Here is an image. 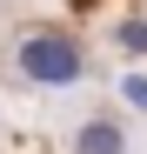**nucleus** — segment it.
I'll return each mask as SVG.
<instances>
[{
    "mask_svg": "<svg viewBox=\"0 0 147 154\" xmlns=\"http://www.w3.org/2000/svg\"><path fill=\"white\" fill-rule=\"evenodd\" d=\"M7 67L20 74L27 87H80L87 81V47L74 40L67 27H27L14 47H7Z\"/></svg>",
    "mask_w": 147,
    "mask_h": 154,
    "instance_id": "obj_1",
    "label": "nucleus"
},
{
    "mask_svg": "<svg viewBox=\"0 0 147 154\" xmlns=\"http://www.w3.org/2000/svg\"><path fill=\"white\" fill-rule=\"evenodd\" d=\"M120 100H127L134 114H147V74L140 67H120Z\"/></svg>",
    "mask_w": 147,
    "mask_h": 154,
    "instance_id": "obj_3",
    "label": "nucleus"
},
{
    "mask_svg": "<svg viewBox=\"0 0 147 154\" xmlns=\"http://www.w3.org/2000/svg\"><path fill=\"white\" fill-rule=\"evenodd\" d=\"M74 154H134L127 121L120 114H87L80 127H74Z\"/></svg>",
    "mask_w": 147,
    "mask_h": 154,
    "instance_id": "obj_2",
    "label": "nucleus"
}]
</instances>
